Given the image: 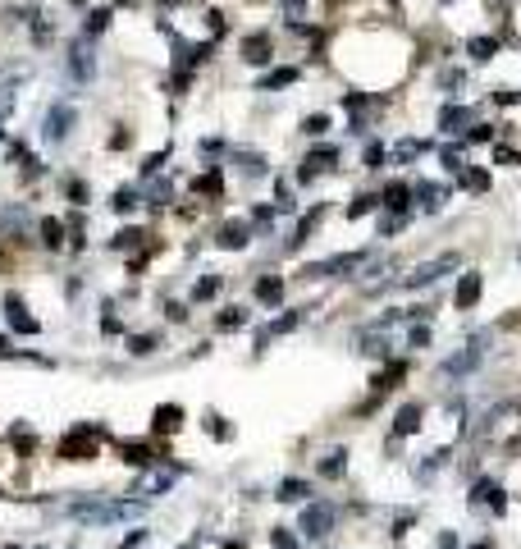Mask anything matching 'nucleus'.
Listing matches in <instances>:
<instances>
[{
  "instance_id": "f257e3e1",
  "label": "nucleus",
  "mask_w": 521,
  "mask_h": 549,
  "mask_svg": "<svg viewBox=\"0 0 521 549\" xmlns=\"http://www.w3.org/2000/svg\"><path fill=\"white\" fill-rule=\"evenodd\" d=\"M101 444V426H74L65 439H60V458L65 462H92Z\"/></svg>"
},
{
  "instance_id": "f03ea898",
  "label": "nucleus",
  "mask_w": 521,
  "mask_h": 549,
  "mask_svg": "<svg viewBox=\"0 0 521 549\" xmlns=\"http://www.w3.org/2000/svg\"><path fill=\"white\" fill-rule=\"evenodd\" d=\"M74 120H78V110L69 106V101H55V106L46 110V120H42V138L46 142H65L69 133H74Z\"/></svg>"
},
{
  "instance_id": "7ed1b4c3",
  "label": "nucleus",
  "mask_w": 521,
  "mask_h": 549,
  "mask_svg": "<svg viewBox=\"0 0 521 549\" xmlns=\"http://www.w3.org/2000/svg\"><path fill=\"white\" fill-rule=\"evenodd\" d=\"M457 265H462V256H457V252H444V256H434V261H421L412 274H407V279H402V288H421V284H434V279H439L444 270H457Z\"/></svg>"
},
{
  "instance_id": "20e7f679",
  "label": "nucleus",
  "mask_w": 521,
  "mask_h": 549,
  "mask_svg": "<svg viewBox=\"0 0 521 549\" xmlns=\"http://www.w3.org/2000/svg\"><path fill=\"white\" fill-rule=\"evenodd\" d=\"M366 261V252H338V256H329V261H315V265H306V279H334V274H352L357 265Z\"/></svg>"
},
{
  "instance_id": "39448f33",
  "label": "nucleus",
  "mask_w": 521,
  "mask_h": 549,
  "mask_svg": "<svg viewBox=\"0 0 521 549\" xmlns=\"http://www.w3.org/2000/svg\"><path fill=\"white\" fill-rule=\"evenodd\" d=\"M69 513L83 517V522H119V517H133V504H101V499L92 504L87 499V504H74Z\"/></svg>"
},
{
  "instance_id": "423d86ee",
  "label": "nucleus",
  "mask_w": 521,
  "mask_h": 549,
  "mask_svg": "<svg viewBox=\"0 0 521 549\" xmlns=\"http://www.w3.org/2000/svg\"><path fill=\"white\" fill-rule=\"evenodd\" d=\"M69 78H74V83H92V78H97V55H92V46L87 42H74L69 46Z\"/></svg>"
},
{
  "instance_id": "0eeeda50",
  "label": "nucleus",
  "mask_w": 521,
  "mask_h": 549,
  "mask_svg": "<svg viewBox=\"0 0 521 549\" xmlns=\"http://www.w3.org/2000/svg\"><path fill=\"white\" fill-rule=\"evenodd\" d=\"M302 531L311 540L329 536V531H334V504H306L302 508Z\"/></svg>"
},
{
  "instance_id": "6e6552de",
  "label": "nucleus",
  "mask_w": 521,
  "mask_h": 549,
  "mask_svg": "<svg viewBox=\"0 0 521 549\" xmlns=\"http://www.w3.org/2000/svg\"><path fill=\"white\" fill-rule=\"evenodd\" d=\"M480 293H485V279H480L476 270H467L462 279H457V293L453 297H457V307H462V311H471L480 302Z\"/></svg>"
},
{
  "instance_id": "1a4fd4ad",
  "label": "nucleus",
  "mask_w": 521,
  "mask_h": 549,
  "mask_svg": "<svg viewBox=\"0 0 521 549\" xmlns=\"http://www.w3.org/2000/svg\"><path fill=\"white\" fill-rule=\"evenodd\" d=\"M480 362H485V343H471L467 352H457V357L444 362V375H467V371H476Z\"/></svg>"
},
{
  "instance_id": "9d476101",
  "label": "nucleus",
  "mask_w": 521,
  "mask_h": 549,
  "mask_svg": "<svg viewBox=\"0 0 521 549\" xmlns=\"http://www.w3.org/2000/svg\"><path fill=\"white\" fill-rule=\"evenodd\" d=\"M179 426H183V407H179V403H160L151 412V430H156V435H174Z\"/></svg>"
},
{
  "instance_id": "9b49d317",
  "label": "nucleus",
  "mask_w": 521,
  "mask_h": 549,
  "mask_svg": "<svg viewBox=\"0 0 521 549\" xmlns=\"http://www.w3.org/2000/svg\"><path fill=\"white\" fill-rule=\"evenodd\" d=\"M421 430V403H402L398 417H393V439H407Z\"/></svg>"
},
{
  "instance_id": "f8f14e48",
  "label": "nucleus",
  "mask_w": 521,
  "mask_h": 549,
  "mask_svg": "<svg viewBox=\"0 0 521 549\" xmlns=\"http://www.w3.org/2000/svg\"><path fill=\"white\" fill-rule=\"evenodd\" d=\"M5 311H10V325L19 329V334H37V329H42L33 316H28V307H23V297H19V293L5 297Z\"/></svg>"
},
{
  "instance_id": "ddd939ff",
  "label": "nucleus",
  "mask_w": 521,
  "mask_h": 549,
  "mask_svg": "<svg viewBox=\"0 0 521 549\" xmlns=\"http://www.w3.org/2000/svg\"><path fill=\"white\" fill-rule=\"evenodd\" d=\"M251 293H256L260 307H279V302H283V279H279V274H260Z\"/></svg>"
},
{
  "instance_id": "4468645a",
  "label": "nucleus",
  "mask_w": 521,
  "mask_h": 549,
  "mask_svg": "<svg viewBox=\"0 0 521 549\" xmlns=\"http://www.w3.org/2000/svg\"><path fill=\"white\" fill-rule=\"evenodd\" d=\"M251 243V229L242 224V220H229L224 229H220V247H229V252H238V247H247Z\"/></svg>"
},
{
  "instance_id": "2eb2a0df",
  "label": "nucleus",
  "mask_w": 521,
  "mask_h": 549,
  "mask_svg": "<svg viewBox=\"0 0 521 549\" xmlns=\"http://www.w3.org/2000/svg\"><path fill=\"white\" fill-rule=\"evenodd\" d=\"M242 60H247V65H265V60H270V37L265 33L242 37Z\"/></svg>"
},
{
  "instance_id": "dca6fc26",
  "label": "nucleus",
  "mask_w": 521,
  "mask_h": 549,
  "mask_svg": "<svg viewBox=\"0 0 521 549\" xmlns=\"http://www.w3.org/2000/svg\"><path fill=\"white\" fill-rule=\"evenodd\" d=\"M306 494H311V485H306L302 476H283L279 490H274V499H279V504H302Z\"/></svg>"
},
{
  "instance_id": "f3484780",
  "label": "nucleus",
  "mask_w": 521,
  "mask_h": 549,
  "mask_svg": "<svg viewBox=\"0 0 521 549\" xmlns=\"http://www.w3.org/2000/svg\"><path fill=\"white\" fill-rule=\"evenodd\" d=\"M334 161H338V151H334V147H320V151H311V156L302 161V174H297V179L306 183V179H311L315 170H325V165H334Z\"/></svg>"
},
{
  "instance_id": "a211bd4d",
  "label": "nucleus",
  "mask_w": 521,
  "mask_h": 549,
  "mask_svg": "<svg viewBox=\"0 0 521 549\" xmlns=\"http://www.w3.org/2000/svg\"><path fill=\"white\" fill-rule=\"evenodd\" d=\"M407 197H412V188H407V183H389V188H384V206L398 211V215H407V206H412Z\"/></svg>"
},
{
  "instance_id": "6ab92c4d",
  "label": "nucleus",
  "mask_w": 521,
  "mask_h": 549,
  "mask_svg": "<svg viewBox=\"0 0 521 549\" xmlns=\"http://www.w3.org/2000/svg\"><path fill=\"white\" fill-rule=\"evenodd\" d=\"M467 51H471V60H494L499 55V37H471Z\"/></svg>"
},
{
  "instance_id": "aec40b11",
  "label": "nucleus",
  "mask_w": 521,
  "mask_h": 549,
  "mask_svg": "<svg viewBox=\"0 0 521 549\" xmlns=\"http://www.w3.org/2000/svg\"><path fill=\"white\" fill-rule=\"evenodd\" d=\"M471 115H467V106H444L439 110V129H448V133H457V124H467Z\"/></svg>"
},
{
  "instance_id": "412c9836",
  "label": "nucleus",
  "mask_w": 521,
  "mask_h": 549,
  "mask_svg": "<svg viewBox=\"0 0 521 549\" xmlns=\"http://www.w3.org/2000/svg\"><path fill=\"white\" fill-rule=\"evenodd\" d=\"M457 183L467 188V192H485V188H489V170H462Z\"/></svg>"
},
{
  "instance_id": "4be33fe9",
  "label": "nucleus",
  "mask_w": 521,
  "mask_h": 549,
  "mask_svg": "<svg viewBox=\"0 0 521 549\" xmlns=\"http://www.w3.org/2000/svg\"><path fill=\"white\" fill-rule=\"evenodd\" d=\"M439 197H444V188H439V183H421V188H416V202H421L425 211H439V206H444Z\"/></svg>"
},
{
  "instance_id": "5701e85b",
  "label": "nucleus",
  "mask_w": 521,
  "mask_h": 549,
  "mask_svg": "<svg viewBox=\"0 0 521 549\" xmlns=\"http://www.w3.org/2000/svg\"><path fill=\"white\" fill-rule=\"evenodd\" d=\"M288 83H297V69H274V74H265V78H260V88H265V92L288 88Z\"/></svg>"
},
{
  "instance_id": "b1692460",
  "label": "nucleus",
  "mask_w": 521,
  "mask_h": 549,
  "mask_svg": "<svg viewBox=\"0 0 521 549\" xmlns=\"http://www.w3.org/2000/svg\"><path fill=\"white\" fill-rule=\"evenodd\" d=\"M124 462L129 467H151V449L147 444H124Z\"/></svg>"
},
{
  "instance_id": "393cba45",
  "label": "nucleus",
  "mask_w": 521,
  "mask_h": 549,
  "mask_svg": "<svg viewBox=\"0 0 521 549\" xmlns=\"http://www.w3.org/2000/svg\"><path fill=\"white\" fill-rule=\"evenodd\" d=\"M60 238H65V224H60L55 215H46L42 220V243H46V247H60Z\"/></svg>"
},
{
  "instance_id": "a878e982",
  "label": "nucleus",
  "mask_w": 521,
  "mask_h": 549,
  "mask_svg": "<svg viewBox=\"0 0 521 549\" xmlns=\"http://www.w3.org/2000/svg\"><path fill=\"white\" fill-rule=\"evenodd\" d=\"M343 467H347V449H334L325 462H320V476H343Z\"/></svg>"
},
{
  "instance_id": "bb28decb",
  "label": "nucleus",
  "mask_w": 521,
  "mask_h": 549,
  "mask_svg": "<svg viewBox=\"0 0 521 549\" xmlns=\"http://www.w3.org/2000/svg\"><path fill=\"white\" fill-rule=\"evenodd\" d=\"M215 325L220 329H242V325H247V311H242V307H224V316H220Z\"/></svg>"
},
{
  "instance_id": "cd10ccee",
  "label": "nucleus",
  "mask_w": 521,
  "mask_h": 549,
  "mask_svg": "<svg viewBox=\"0 0 521 549\" xmlns=\"http://www.w3.org/2000/svg\"><path fill=\"white\" fill-rule=\"evenodd\" d=\"M215 293H220V274H206V279H197V288H192L197 302H206V297H215Z\"/></svg>"
},
{
  "instance_id": "c85d7f7f",
  "label": "nucleus",
  "mask_w": 521,
  "mask_h": 549,
  "mask_svg": "<svg viewBox=\"0 0 521 549\" xmlns=\"http://www.w3.org/2000/svg\"><path fill=\"white\" fill-rule=\"evenodd\" d=\"M129 352H133V357H147V352H156V334H133V339H129Z\"/></svg>"
},
{
  "instance_id": "c756f323",
  "label": "nucleus",
  "mask_w": 521,
  "mask_h": 549,
  "mask_svg": "<svg viewBox=\"0 0 521 549\" xmlns=\"http://www.w3.org/2000/svg\"><path fill=\"white\" fill-rule=\"evenodd\" d=\"M375 211V197H357V202H347V220H361Z\"/></svg>"
},
{
  "instance_id": "7c9ffc66",
  "label": "nucleus",
  "mask_w": 521,
  "mask_h": 549,
  "mask_svg": "<svg viewBox=\"0 0 521 549\" xmlns=\"http://www.w3.org/2000/svg\"><path fill=\"white\" fill-rule=\"evenodd\" d=\"M133 206H138V192H133V188H119V192H115V211H124V215H129Z\"/></svg>"
},
{
  "instance_id": "2f4dec72",
  "label": "nucleus",
  "mask_w": 521,
  "mask_h": 549,
  "mask_svg": "<svg viewBox=\"0 0 521 549\" xmlns=\"http://www.w3.org/2000/svg\"><path fill=\"white\" fill-rule=\"evenodd\" d=\"M106 23H110V14H106V10H97V14H87V37H97V33H106Z\"/></svg>"
},
{
  "instance_id": "473e14b6",
  "label": "nucleus",
  "mask_w": 521,
  "mask_h": 549,
  "mask_svg": "<svg viewBox=\"0 0 521 549\" xmlns=\"http://www.w3.org/2000/svg\"><path fill=\"white\" fill-rule=\"evenodd\" d=\"M325 129H329V115H311V120L302 124V133H311V138H320Z\"/></svg>"
},
{
  "instance_id": "72a5a7b5",
  "label": "nucleus",
  "mask_w": 521,
  "mask_h": 549,
  "mask_svg": "<svg viewBox=\"0 0 521 549\" xmlns=\"http://www.w3.org/2000/svg\"><path fill=\"white\" fill-rule=\"evenodd\" d=\"M270 545H274V549H297V540H293V531L279 527V531H270Z\"/></svg>"
},
{
  "instance_id": "f704fd0d",
  "label": "nucleus",
  "mask_w": 521,
  "mask_h": 549,
  "mask_svg": "<svg viewBox=\"0 0 521 549\" xmlns=\"http://www.w3.org/2000/svg\"><path fill=\"white\" fill-rule=\"evenodd\" d=\"M297 320H302V311H288V316H283V320H274V325L265 329V334H283V329H293Z\"/></svg>"
},
{
  "instance_id": "c9c22d12",
  "label": "nucleus",
  "mask_w": 521,
  "mask_h": 549,
  "mask_svg": "<svg viewBox=\"0 0 521 549\" xmlns=\"http://www.w3.org/2000/svg\"><path fill=\"white\" fill-rule=\"evenodd\" d=\"M380 165H384V147L370 142V147H366V170H380Z\"/></svg>"
},
{
  "instance_id": "e433bc0d",
  "label": "nucleus",
  "mask_w": 521,
  "mask_h": 549,
  "mask_svg": "<svg viewBox=\"0 0 521 549\" xmlns=\"http://www.w3.org/2000/svg\"><path fill=\"white\" fill-rule=\"evenodd\" d=\"M467 142H494V129H489V124H476V129L467 133Z\"/></svg>"
},
{
  "instance_id": "4c0bfd02",
  "label": "nucleus",
  "mask_w": 521,
  "mask_h": 549,
  "mask_svg": "<svg viewBox=\"0 0 521 549\" xmlns=\"http://www.w3.org/2000/svg\"><path fill=\"white\" fill-rule=\"evenodd\" d=\"M197 192H220V174H215V170L197 179Z\"/></svg>"
},
{
  "instance_id": "58836bf2",
  "label": "nucleus",
  "mask_w": 521,
  "mask_h": 549,
  "mask_svg": "<svg viewBox=\"0 0 521 549\" xmlns=\"http://www.w3.org/2000/svg\"><path fill=\"white\" fill-rule=\"evenodd\" d=\"M69 197H74L78 206H87V183L83 179H69Z\"/></svg>"
},
{
  "instance_id": "ea45409f",
  "label": "nucleus",
  "mask_w": 521,
  "mask_h": 549,
  "mask_svg": "<svg viewBox=\"0 0 521 549\" xmlns=\"http://www.w3.org/2000/svg\"><path fill=\"white\" fill-rule=\"evenodd\" d=\"M412 348H430V325H416L412 329Z\"/></svg>"
},
{
  "instance_id": "a19ab883",
  "label": "nucleus",
  "mask_w": 521,
  "mask_h": 549,
  "mask_svg": "<svg viewBox=\"0 0 521 549\" xmlns=\"http://www.w3.org/2000/svg\"><path fill=\"white\" fill-rule=\"evenodd\" d=\"M444 165H448V170H457V174H462V151H457V147H444Z\"/></svg>"
},
{
  "instance_id": "79ce46f5",
  "label": "nucleus",
  "mask_w": 521,
  "mask_h": 549,
  "mask_svg": "<svg viewBox=\"0 0 521 549\" xmlns=\"http://www.w3.org/2000/svg\"><path fill=\"white\" fill-rule=\"evenodd\" d=\"M416 151H425V142H402V147H398V151H393V156H398V161H412Z\"/></svg>"
},
{
  "instance_id": "37998d69",
  "label": "nucleus",
  "mask_w": 521,
  "mask_h": 549,
  "mask_svg": "<svg viewBox=\"0 0 521 549\" xmlns=\"http://www.w3.org/2000/svg\"><path fill=\"white\" fill-rule=\"evenodd\" d=\"M210 435H215V439H229V435H233V430L224 426V417H210Z\"/></svg>"
},
{
  "instance_id": "c03bdc74",
  "label": "nucleus",
  "mask_w": 521,
  "mask_h": 549,
  "mask_svg": "<svg viewBox=\"0 0 521 549\" xmlns=\"http://www.w3.org/2000/svg\"><path fill=\"white\" fill-rule=\"evenodd\" d=\"M138 238H142V233H138V229H124V233H119V238H115V247H133V243H138Z\"/></svg>"
},
{
  "instance_id": "a18cd8bd",
  "label": "nucleus",
  "mask_w": 521,
  "mask_h": 549,
  "mask_svg": "<svg viewBox=\"0 0 521 549\" xmlns=\"http://www.w3.org/2000/svg\"><path fill=\"white\" fill-rule=\"evenodd\" d=\"M494 156H499V161H503V165H517V161H521V156H517V151H512V147H499V151H494Z\"/></svg>"
},
{
  "instance_id": "49530a36",
  "label": "nucleus",
  "mask_w": 521,
  "mask_h": 549,
  "mask_svg": "<svg viewBox=\"0 0 521 549\" xmlns=\"http://www.w3.org/2000/svg\"><path fill=\"white\" fill-rule=\"evenodd\" d=\"M343 106H347V110H361V106H366V97H357V92H347V97H343Z\"/></svg>"
},
{
  "instance_id": "de8ad7c7",
  "label": "nucleus",
  "mask_w": 521,
  "mask_h": 549,
  "mask_svg": "<svg viewBox=\"0 0 521 549\" xmlns=\"http://www.w3.org/2000/svg\"><path fill=\"white\" fill-rule=\"evenodd\" d=\"M283 10H288V14L297 19V14H302V0H283Z\"/></svg>"
},
{
  "instance_id": "09e8293b",
  "label": "nucleus",
  "mask_w": 521,
  "mask_h": 549,
  "mask_svg": "<svg viewBox=\"0 0 521 549\" xmlns=\"http://www.w3.org/2000/svg\"><path fill=\"white\" fill-rule=\"evenodd\" d=\"M439 549H457V540H453V536H448V531H444V536H439Z\"/></svg>"
},
{
  "instance_id": "8fccbe9b",
  "label": "nucleus",
  "mask_w": 521,
  "mask_h": 549,
  "mask_svg": "<svg viewBox=\"0 0 521 549\" xmlns=\"http://www.w3.org/2000/svg\"><path fill=\"white\" fill-rule=\"evenodd\" d=\"M471 549H494V545H489V540H476V545H471Z\"/></svg>"
},
{
  "instance_id": "3c124183",
  "label": "nucleus",
  "mask_w": 521,
  "mask_h": 549,
  "mask_svg": "<svg viewBox=\"0 0 521 549\" xmlns=\"http://www.w3.org/2000/svg\"><path fill=\"white\" fill-rule=\"evenodd\" d=\"M0 138H5V133H0Z\"/></svg>"
},
{
  "instance_id": "603ef678",
  "label": "nucleus",
  "mask_w": 521,
  "mask_h": 549,
  "mask_svg": "<svg viewBox=\"0 0 521 549\" xmlns=\"http://www.w3.org/2000/svg\"><path fill=\"white\" fill-rule=\"evenodd\" d=\"M10 549H14V545H10Z\"/></svg>"
}]
</instances>
